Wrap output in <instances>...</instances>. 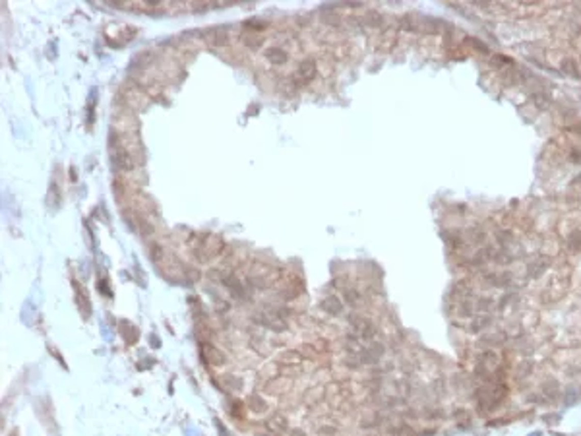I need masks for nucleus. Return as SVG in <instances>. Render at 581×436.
I'll return each mask as SVG.
<instances>
[{"mask_svg": "<svg viewBox=\"0 0 581 436\" xmlns=\"http://www.w3.org/2000/svg\"><path fill=\"white\" fill-rule=\"evenodd\" d=\"M548 268H550V258L544 256V254H539V256H535V258L529 262L527 273H529V277H533V279H539V277H542V275L548 271Z\"/></svg>", "mask_w": 581, "mask_h": 436, "instance_id": "obj_9", "label": "nucleus"}, {"mask_svg": "<svg viewBox=\"0 0 581 436\" xmlns=\"http://www.w3.org/2000/svg\"><path fill=\"white\" fill-rule=\"evenodd\" d=\"M261 43H263V37L260 33H256V31H248V33L242 35V45L246 48H258Z\"/></svg>", "mask_w": 581, "mask_h": 436, "instance_id": "obj_22", "label": "nucleus"}, {"mask_svg": "<svg viewBox=\"0 0 581 436\" xmlns=\"http://www.w3.org/2000/svg\"><path fill=\"white\" fill-rule=\"evenodd\" d=\"M227 250V244L223 241L219 235H202L198 237V242L194 246V256L200 264H209L212 260H215L217 256L225 254Z\"/></svg>", "mask_w": 581, "mask_h": 436, "instance_id": "obj_1", "label": "nucleus"}, {"mask_svg": "<svg viewBox=\"0 0 581 436\" xmlns=\"http://www.w3.org/2000/svg\"><path fill=\"white\" fill-rule=\"evenodd\" d=\"M113 163H115L116 169L124 171V173H132L136 167H140L138 159L130 151H124V149H116L113 147Z\"/></svg>", "mask_w": 581, "mask_h": 436, "instance_id": "obj_7", "label": "nucleus"}, {"mask_svg": "<svg viewBox=\"0 0 581 436\" xmlns=\"http://www.w3.org/2000/svg\"><path fill=\"white\" fill-rule=\"evenodd\" d=\"M322 21H326V23H339V16L337 14H322Z\"/></svg>", "mask_w": 581, "mask_h": 436, "instance_id": "obj_28", "label": "nucleus"}, {"mask_svg": "<svg viewBox=\"0 0 581 436\" xmlns=\"http://www.w3.org/2000/svg\"><path fill=\"white\" fill-rule=\"evenodd\" d=\"M302 358L304 357H302V353H300L299 349H285V351L279 353L281 365H300Z\"/></svg>", "mask_w": 581, "mask_h": 436, "instance_id": "obj_16", "label": "nucleus"}, {"mask_svg": "<svg viewBox=\"0 0 581 436\" xmlns=\"http://www.w3.org/2000/svg\"><path fill=\"white\" fill-rule=\"evenodd\" d=\"M266 57H268V60H270L271 64H275V66H281V64H285V62L289 60L287 50H283V48L279 47H271L270 50L266 53Z\"/></svg>", "mask_w": 581, "mask_h": 436, "instance_id": "obj_18", "label": "nucleus"}, {"mask_svg": "<svg viewBox=\"0 0 581 436\" xmlns=\"http://www.w3.org/2000/svg\"><path fill=\"white\" fill-rule=\"evenodd\" d=\"M320 309L324 310L326 314H333V316H339L343 312V300L335 297V295H328L324 297L322 302H320Z\"/></svg>", "mask_w": 581, "mask_h": 436, "instance_id": "obj_11", "label": "nucleus"}, {"mask_svg": "<svg viewBox=\"0 0 581 436\" xmlns=\"http://www.w3.org/2000/svg\"><path fill=\"white\" fill-rule=\"evenodd\" d=\"M202 355H203L205 363H207L209 367H217V368L225 367V365H227V361H229L227 353L221 351L219 347L212 345V343H202Z\"/></svg>", "mask_w": 581, "mask_h": 436, "instance_id": "obj_6", "label": "nucleus"}, {"mask_svg": "<svg viewBox=\"0 0 581 436\" xmlns=\"http://www.w3.org/2000/svg\"><path fill=\"white\" fill-rule=\"evenodd\" d=\"M225 287L229 289V293H231V295L236 300H244L246 297H248V293H246V289H244V285H242L239 279H234L232 275L227 281H225Z\"/></svg>", "mask_w": 581, "mask_h": 436, "instance_id": "obj_15", "label": "nucleus"}, {"mask_svg": "<svg viewBox=\"0 0 581 436\" xmlns=\"http://www.w3.org/2000/svg\"><path fill=\"white\" fill-rule=\"evenodd\" d=\"M120 101L124 103L128 111H144L149 105V97L136 82H130L128 86L120 89Z\"/></svg>", "mask_w": 581, "mask_h": 436, "instance_id": "obj_2", "label": "nucleus"}, {"mask_svg": "<svg viewBox=\"0 0 581 436\" xmlns=\"http://www.w3.org/2000/svg\"><path fill=\"white\" fill-rule=\"evenodd\" d=\"M254 322H258L260 326L271 329V331H275V334H281V331L289 329L287 320L283 318L277 310H263V312H258V314L254 316Z\"/></svg>", "mask_w": 581, "mask_h": 436, "instance_id": "obj_3", "label": "nucleus"}, {"mask_svg": "<svg viewBox=\"0 0 581 436\" xmlns=\"http://www.w3.org/2000/svg\"><path fill=\"white\" fill-rule=\"evenodd\" d=\"M200 277H202L200 270H196L192 266H184V279L186 281H198Z\"/></svg>", "mask_w": 581, "mask_h": 436, "instance_id": "obj_26", "label": "nucleus"}, {"mask_svg": "<svg viewBox=\"0 0 581 436\" xmlns=\"http://www.w3.org/2000/svg\"><path fill=\"white\" fill-rule=\"evenodd\" d=\"M343 295H345L347 304H351V306H360V304H362V300H364V297L360 295V291L355 289V287H345Z\"/></svg>", "mask_w": 581, "mask_h": 436, "instance_id": "obj_21", "label": "nucleus"}, {"mask_svg": "<svg viewBox=\"0 0 581 436\" xmlns=\"http://www.w3.org/2000/svg\"><path fill=\"white\" fill-rule=\"evenodd\" d=\"M316 74H318V64H316V60L308 58V60L300 62L299 68L293 72L290 82H293V86H306L312 80H316Z\"/></svg>", "mask_w": 581, "mask_h": 436, "instance_id": "obj_4", "label": "nucleus"}, {"mask_svg": "<svg viewBox=\"0 0 581 436\" xmlns=\"http://www.w3.org/2000/svg\"><path fill=\"white\" fill-rule=\"evenodd\" d=\"M263 425H266V430L275 432V434H283V432L289 428V419L283 415V413H273Z\"/></svg>", "mask_w": 581, "mask_h": 436, "instance_id": "obj_10", "label": "nucleus"}, {"mask_svg": "<svg viewBox=\"0 0 581 436\" xmlns=\"http://www.w3.org/2000/svg\"><path fill=\"white\" fill-rule=\"evenodd\" d=\"M310 343H312V347L318 351V355H326V353H329V349H331L328 339L318 338V339H314V341H310Z\"/></svg>", "mask_w": 581, "mask_h": 436, "instance_id": "obj_24", "label": "nucleus"}, {"mask_svg": "<svg viewBox=\"0 0 581 436\" xmlns=\"http://www.w3.org/2000/svg\"><path fill=\"white\" fill-rule=\"evenodd\" d=\"M302 287H304L302 279H299V277H293L290 281H285V287L281 289V295H283V299H285V300L297 299L300 293H302Z\"/></svg>", "mask_w": 581, "mask_h": 436, "instance_id": "obj_12", "label": "nucleus"}, {"mask_svg": "<svg viewBox=\"0 0 581 436\" xmlns=\"http://www.w3.org/2000/svg\"><path fill=\"white\" fill-rule=\"evenodd\" d=\"M290 388H293V380L287 376H275L266 380L263 384V394L266 396H283L287 394Z\"/></svg>", "mask_w": 581, "mask_h": 436, "instance_id": "obj_5", "label": "nucleus"}, {"mask_svg": "<svg viewBox=\"0 0 581 436\" xmlns=\"http://www.w3.org/2000/svg\"><path fill=\"white\" fill-rule=\"evenodd\" d=\"M246 405H248V409H250L252 413H256V415H261V413H266L268 411V403H266V399L261 396H258V394H252L248 399H246Z\"/></svg>", "mask_w": 581, "mask_h": 436, "instance_id": "obj_17", "label": "nucleus"}, {"mask_svg": "<svg viewBox=\"0 0 581 436\" xmlns=\"http://www.w3.org/2000/svg\"><path fill=\"white\" fill-rule=\"evenodd\" d=\"M320 434L335 436V428H333V426H320Z\"/></svg>", "mask_w": 581, "mask_h": 436, "instance_id": "obj_29", "label": "nucleus"}, {"mask_svg": "<svg viewBox=\"0 0 581 436\" xmlns=\"http://www.w3.org/2000/svg\"><path fill=\"white\" fill-rule=\"evenodd\" d=\"M302 399H304L306 405H318V403H322L326 399V390H324V386H312L306 390V394H304Z\"/></svg>", "mask_w": 581, "mask_h": 436, "instance_id": "obj_14", "label": "nucleus"}, {"mask_svg": "<svg viewBox=\"0 0 581 436\" xmlns=\"http://www.w3.org/2000/svg\"><path fill=\"white\" fill-rule=\"evenodd\" d=\"M260 374L263 378H268V380H270V378L279 376L281 374V363L279 361H268V363L260 368Z\"/></svg>", "mask_w": 581, "mask_h": 436, "instance_id": "obj_20", "label": "nucleus"}, {"mask_svg": "<svg viewBox=\"0 0 581 436\" xmlns=\"http://www.w3.org/2000/svg\"><path fill=\"white\" fill-rule=\"evenodd\" d=\"M299 351L302 353V357H304V358H312V361H314V358L320 357L318 351L312 347V343H302V345L299 347Z\"/></svg>", "mask_w": 581, "mask_h": 436, "instance_id": "obj_25", "label": "nucleus"}, {"mask_svg": "<svg viewBox=\"0 0 581 436\" xmlns=\"http://www.w3.org/2000/svg\"><path fill=\"white\" fill-rule=\"evenodd\" d=\"M223 382H225V386L231 388V390H236V388L242 386L241 380H239V378H232V376H223Z\"/></svg>", "mask_w": 581, "mask_h": 436, "instance_id": "obj_27", "label": "nucleus"}, {"mask_svg": "<svg viewBox=\"0 0 581 436\" xmlns=\"http://www.w3.org/2000/svg\"><path fill=\"white\" fill-rule=\"evenodd\" d=\"M289 436H306V432L302 428H293V430H289Z\"/></svg>", "mask_w": 581, "mask_h": 436, "instance_id": "obj_30", "label": "nucleus"}, {"mask_svg": "<svg viewBox=\"0 0 581 436\" xmlns=\"http://www.w3.org/2000/svg\"><path fill=\"white\" fill-rule=\"evenodd\" d=\"M566 248L571 252V254H579L581 252V231L579 229H575V231H571L570 235H568V239H566Z\"/></svg>", "mask_w": 581, "mask_h": 436, "instance_id": "obj_19", "label": "nucleus"}, {"mask_svg": "<svg viewBox=\"0 0 581 436\" xmlns=\"http://www.w3.org/2000/svg\"><path fill=\"white\" fill-rule=\"evenodd\" d=\"M281 374L293 380V378L304 374V368H302V365H281Z\"/></svg>", "mask_w": 581, "mask_h": 436, "instance_id": "obj_23", "label": "nucleus"}, {"mask_svg": "<svg viewBox=\"0 0 581 436\" xmlns=\"http://www.w3.org/2000/svg\"><path fill=\"white\" fill-rule=\"evenodd\" d=\"M490 326H492V316L490 314H474L471 322H469V331L481 334V331L488 329Z\"/></svg>", "mask_w": 581, "mask_h": 436, "instance_id": "obj_13", "label": "nucleus"}, {"mask_svg": "<svg viewBox=\"0 0 581 436\" xmlns=\"http://www.w3.org/2000/svg\"><path fill=\"white\" fill-rule=\"evenodd\" d=\"M351 324H353V328H355V334L358 336V339H364V341H370V339L376 336V326L370 322L368 318H364V316H357V318L351 320Z\"/></svg>", "mask_w": 581, "mask_h": 436, "instance_id": "obj_8", "label": "nucleus"}]
</instances>
